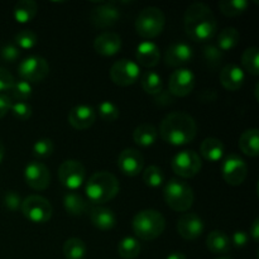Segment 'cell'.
Segmentation results:
<instances>
[{"mask_svg":"<svg viewBox=\"0 0 259 259\" xmlns=\"http://www.w3.org/2000/svg\"><path fill=\"white\" fill-rule=\"evenodd\" d=\"M186 34L195 42H207L215 35L218 29L217 18L211 8L204 3H194L186 9L184 15Z\"/></svg>","mask_w":259,"mask_h":259,"instance_id":"obj_1","label":"cell"},{"mask_svg":"<svg viewBox=\"0 0 259 259\" xmlns=\"http://www.w3.org/2000/svg\"><path fill=\"white\" fill-rule=\"evenodd\" d=\"M197 133L195 119L185 111H172L163 118L159 125V136L172 146L191 143Z\"/></svg>","mask_w":259,"mask_h":259,"instance_id":"obj_2","label":"cell"},{"mask_svg":"<svg viewBox=\"0 0 259 259\" xmlns=\"http://www.w3.org/2000/svg\"><path fill=\"white\" fill-rule=\"evenodd\" d=\"M85 192L91 204H105L118 195L119 181L110 172H95L89 177L85 186Z\"/></svg>","mask_w":259,"mask_h":259,"instance_id":"obj_3","label":"cell"},{"mask_svg":"<svg viewBox=\"0 0 259 259\" xmlns=\"http://www.w3.org/2000/svg\"><path fill=\"white\" fill-rule=\"evenodd\" d=\"M132 228L139 239L154 240L164 232L166 219L161 212L154 209L141 210L134 215Z\"/></svg>","mask_w":259,"mask_h":259,"instance_id":"obj_4","label":"cell"},{"mask_svg":"<svg viewBox=\"0 0 259 259\" xmlns=\"http://www.w3.org/2000/svg\"><path fill=\"white\" fill-rule=\"evenodd\" d=\"M163 196L166 204L179 212L189 211L194 205V190L186 182L179 179H171L164 185Z\"/></svg>","mask_w":259,"mask_h":259,"instance_id":"obj_5","label":"cell"},{"mask_svg":"<svg viewBox=\"0 0 259 259\" xmlns=\"http://www.w3.org/2000/svg\"><path fill=\"white\" fill-rule=\"evenodd\" d=\"M166 17L157 7H147L141 10L136 19V30L142 38L152 39L163 32Z\"/></svg>","mask_w":259,"mask_h":259,"instance_id":"obj_6","label":"cell"},{"mask_svg":"<svg viewBox=\"0 0 259 259\" xmlns=\"http://www.w3.org/2000/svg\"><path fill=\"white\" fill-rule=\"evenodd\" d=\"M24 218L34 224H45L52 218L53 209L51 202L39 195H30L22 201L20 206Z\"/></svg>","mask_w":259,"mask_h":259,"instance_id":"obj_7","label":"cell"},{"mask_svg":"<svg viewBox=\"0 0 259 259\" xmlns=\"http://www.w3.org/2000/svg\"><path fill=\"white\" fill-rule=\"evenodd\" d=\"M171 167L177 176L182 179H192L201 171L202 162L196 152L192 149H186L175 154Z\"/></svg>","mask_w":259,"mask_h":259,"instance_id":"obj_8","label":"cell"},{"mask_svg":"<svg viewBox=\"0 0 259 259\" xmlns=\"http://www.w3.org/2000/svg\"><path fill=\"white\" fill-rule=\"evenodd\" d=\"M58 179L61 185L70 191L80 189L86 179V169L80 161L66 159L58 168Z\"/></svg>","mask_w":259,"mask_h":259,"instance_id":"obj_9","label":"cell"},{"mask_svg":"<svg viewBox=\"0 0 259 259\" xmlns=\"http://www.w3.org/2000/svg\"><path fill=\"white\" fill-rule=\"evenodd\" d=\"M19 75L23 81H27L30 85L32 83H38L45 80L50 73V65L47 60L40 56H29L24 58L19 63Z\"/></svg>","mask_w":259,"mask_h":259,"instance_id":"obj_10","label":"cell"},{"mask_svg":"<svg viewBox=\"0 0 259 259\" xmlns=\"http://www.w3.org/2000/svg\"><path fill=\"white\" fill-rule=\"evenodd\" d=\"M141 77V67L134 61L121 58L116 61L110 68V78L115 85L126 86L134 85Z\"/></svg>","mask_w":259,"mask_h":259,"instance_id":"obj_11","label":"cell"},{"mask_svg":"<svg viewBox=\"0 0 259 259\" xmlns=\"http://www.w3.org/2000/svg\"><path fill=\"white\" fill-rule=\"evenodd\" d=\"M222 175L224 181L230 186H239L247 179V163L239 154H229L222 164Z\"/></svg>","mask_w":259,"mask_h":259,"instance_id":"obj_12","label":"cell"},{"mask_svg":"<svg viewBox=\"0 0 259 259\" xmlns=\"http://www.w3.org/2000/svg\"><path fill=\"white\" fill-rule=\"evenodd\" d=\"M194 72L189 68H179L174 71L168 81V91L175 98H185L190 95L195 88Z\"/></svg>","mask_w":259,"mask_h":259,"instance_id":"obj_13","label":"cell"},{"mask_svg":"<svg viewBox=\"0 0 259 259\" xmlns=\"http://www.w3.org/2000/svg\"><path fill=\"white\" fill-rule=\"evenodd\" d=\"M120 19V9L115 3H100L90 12V20L95 27L105 29L115 25Z\"/></svg>","mask_w":259,"mask_h":259,"instance_id":"obj_14","label":"cell"},{"mask_svg":"<svg viewBox=\"0 0 259 259\" xmlns=\"http://www.w3.org/2000/svg\"><path fill=\"white\" fill-rule=\"evenodd\" d=\"M24 180L30 189L43 191L51 184V172L42 162L30 161L24 168Z\"/></svg>","mask_w":259,"mask_h":259,"instance_id":"obj_15","label":"cell"},{"mask_svg":"<svg viewBox=\"0 0 259 259\" xmlns=\"http://www.w3.org/2000/svg\"><path fill=\"white\" fill-rule=\"evenodd\" d=\"M177 233L186 240H196L204 233L205 225L201 218L194 212H185L177 220Z\"/></svg>","mask_w":259,"mask_h":259,"instance_id":"obj_16","label":"cell"},{"mask_svg":"<svg viewBox=\"0 0 259 259\" xmlns=\"http://www.w3.org/2000/svg\"><path fill=\"white\" fill-rule=\"evenodd\" d=\"M144 167V158L141 152L133 148H126L119 154L118 168L125 176H138Z\"/></svg>","mask_w":259,"mask_h":259,"instance_id":"obj_17","label":"cell"},{"mask_svg":"<svg viewBox=\"0 0 259 259\" xmlns=\"http://www.w3.org/2000/svg\"><path fill=\"white\" fill-rule=\"evenodd\" d=\"M192 57H194V51H192L191 46L185 42H176L172 43L167 48L166 53H164V62L171 67H181V66L191 62Z\"/></svg>","mask_w":259,"mask_h":259,"instance_id":"obj_18","label":"cell"},{"mask_svg":"<svg viewBox=\"0 0 259 259\" xmlns=\"http://www.w3.org/2000/svg\"><path fill=\"white\" fill-rule=\"evenodd\" d=\"M96 120V111L90 105L73 106L68 113V123L77 131L91 128Z\"/></svg>","mask_w":259,"mask_h":259,"instance_id":"obj_19","label":"cell"},{"mask_svg":"<svg viewBox=\"0 0 259 259\" xmlns=\"http://www.w3.org/2000/svg\"><path fill=\"white\" fill-rule=\"evenodd\" d=\"M121 48V38L118 33L104 32L94 40V50L105 57L115 56Z\"/></svg>","mask_w":259,"mask_h":259,"instance_id":"obj_20","label":"cell"},{"mask_svg":"<svg viewBox=\"0 0 259 259\" xmlns=\"http://www.w3.org/2000/svg\"><path fill=\"white\" fill-rule=\"evenodd\" d=\"M220 83L229 91H237L243 86L245 81V73L242 67L234 63L224 66L219 73Z\"/></svg>","mask_w":259,"mask_h":259,"instance_id":"obj_21","label":"cell"},{"mask_svg":"<svg viewBox=\"0 0 259 259\" xmlns=\"http://www.w3.org/2000/svg\"><path fill=\"white\" fill-rule=\"evenodd\" d=\"M136 58V63L138 66L141 65L146 68L156 67L159 63V58H161L159 47L151 40H144V42L139 43L138 47H137Z\"/></svg>","mask_w":259,"mask_h":259,"instance_id":"obj_22","label":"cell"},{"mask_svg":"<svg viewBox=\"0 0 259 259\" xmlns=\"http://www.w3.org/2000/svg\"><path fill=\"white\" fill-rule=\"evenodd\" d=\"M90 219L94 227L98 228V229L100 230H104V232L113 229L116 224V218L115 214L113 212V210L103 206H98L91 209Z\"/></svg>","mask_w":259,"mask_h":259,"instance_id":"obj_23","label":"cell"},{"mask_svg":"<svg viewBox=\"0 0 259 259\" xmlns=\"http://www.w3.org/2000/svg\"><path fill=\"white\" fill-rule=\"evenodd\" d=\"M206 247L214 254H227L232 249L230 238L222 230H212L206 238Z\"/></svg>","mask_w":259,"mask_h":259,"instance_id":"obj_24","label":"cell"},{"mask_svg":"<svg viewBox=\"0 0 259 259\" xmlns=\"http://www.w3.org/2000/svg\"><path fill=\"white\" fill-rule=\"evenodd\" d=\"M242 153L248 157H257L259 154V131L257 128L247 129L243 132L238 142Z\"/></svg>","mask_w":259,"mask_h":259,"instance_id":"obj_25","label":"cell"},{"mask_svg":"<svg viewBox=\"0 0 259 259\" xmlns=\"http://www.w3.org/2000/svg\"><path fill=\"white\" fill-rule=\"evenodd\" d=\"M224 144L218 138H206L200 146V153L206 161L219 162L224 156Z\"/></svg>","mask_w":259,"mask_h":259,"instance_id":"obj_26","label":"cell"},{"mask_svg":"<svg viewBox=\"0 0 259 259\" xmlns=\"http://www.w3.org/2000/svg\"><path fill=\"white\" fill-rule=\"evenodd\" d=\"M38 4L33 0H20L14 5L13 17L20 24L32 22L33 18L37 15Z\"/></svg>","mask_w":259,"mask_h":259,"instance_id":"obj_27","label":"cell"},{"mask_svg":"<svg viewBox=\"0 0 259 259\" xmlns=\"http://www.w3.org/2000/svg\"><path fill=\"white\" fill-rule=\"evenodd\" d=\"M158 138V131L154 125L148 123H143L137 126L133 132V139L138 146L141 147H151L156 143Z\"/></svg>","mask_w":259,"mask_h":259,"instance_id":"obj_28","label":"cell"},{"mask_svg":"<svg viewBox=\"0 0 259 259\" xmlns=\"http://www.w3.org/2000/svg\"><path fill=\"white\" fill-rule=\"evenodd\" d=\"M63 207L73 217H81L88 211V201L76 192H67L63 196Z\"/></svg>","mask_w":259,"mask_h":259,"instance_id":"obj_29","label":"cell"},{"mask_svg":"<svg viewBox=\"0 0 259 259\" xmlns=\"http://www.w3.org/2000/svg\"><path fill=\"white\" fill-rule=\"evenodd\" d=\"M239 40H240V33L238 32L237 28L234 27L224 28V29L219 33V35H218L217 47L219 48L222 52H225V51H230L234 47H237Z\"/></svg>","mask_w":259,"mask_h":259,"instance_id":"obj_30","label":"cell"},{"mask_svg":"<svg viewBox=\"0 0 259 259\" xmlns=\"http://www.w3.org/2000/svg\"><path fill=\"white\" fill-rule=\"evenodd\" d=\"M88 253V247L80 238H70L63 244V255L66 259H83Z\"/></svg>","mask_w":259,"mask_h":259,"instance_id":"obj_31","label":"cell"},{"mask_svg":"<svg viewBox=\"0 0 259 259\" xmlns=\"http://www.w3.org/2000/svg\"><path fill=\"white\" fill-rule=\"evenodd\" d=\"M141 85L147 94L154 96L162 91L163 81H162L161 76L154 71H146L141 77Z\"/></svg>","mask_w":259,"mask_h":259,"instance_id":"obj_32","label":"cell"},{"mask_svg":"<svg viewBox=\"0 0 259 259\" xmlns=\"http://www.w3.org/2000/svg\"><path fill=\"white\" fill-rule=\"evenodd\" d=\"M118 253L123 259H134L141 254V243L134 237H125L119 242Z\"/></svg>","mask_w":259,"mask_h":259,"instance_id":"obj_33","label":"cell"},{"mask_svg":"<svg viewBox=\"0 0 259 259\" xmlns=\"http://www.w3.org/2000/svg\"><path fill=\"white\" fill-rule=\"evenodd\" d=\"M248 5L249 4L247 0H222L219 2L218 7L223 14L233 18L242 15L248 9Z\"/></svg>","mask_w":259,"mask_h":259,"instance_id":"obj_34","label":"cell"},{"mask_svg":"<svg viewBox=\"0 0 259 259\" xmlns=\"http://www.w3.org/2000/svg\"><path fill=\"white\" fill-rule=\"evenodd\" d=\"M242 65L245 68L247 72L250 75L258 76L259 75V48L253 46V47L247 48L243 52L242 56Z\"/></svg>","mask_w":259,"mask_h":259,"instance_id":"obj_35","label":"cell"},{"mask_svg":"<svg viewBox=\"0 0 259 259\" xmlns=\"http://www.w3.org/2000/svg\"><path fill=\"white\" fill-rule=\"evenodd\" d=\"M33 94V88L29 82L27 81H15V83L13 85V88L10 89V99L13 100V103L15 101H20V103H27V100H29L30 96Z\"/></svg>","mask_w":259,"mask_h":259,"instance_id":"obj_36","label":"cell"},{"mask_svg":"<svg viewBox=\"0 0 259 259\" xmlns=\"http://www.w3.org/2000/svg\"><path fill=\"white\" fill-rule=\"evenodd\" d=\"M143 181L149 187H159L164 182V174L158 166H148L143 172Z\"/></svg>","mask_w":259,"mask_h":259,"instance_id":"obj_37","label":"cell"},{"mask_svg":"<svg viewBox=\"0 0 259 259\" xmlns=\"http://www.w3.org/2000/svg\"><path fill=\"white\" fill-rule=\"evenodd\" d=\"M15 46H17L19 50H32L35 47V45L38 43V37L33 30L30 29H24L20 30L19 33H17V35L14 37Z\"/></svg>","mask_w":259,"mask_h":259,"instance_id":"obj_38","label":"cell"},{"mask_svg":"<svg viewBox=\"0 0 259 259\" xmlns=\"http://www.w3.org/2000/svg\"><path fill=\"white\" fill-rule=\"evenodd\" d=\"M98 113L104 121H109V123L116 120L119 118V115H120V111H119L118 106L109 100L99 104Z\"/></svg>","mask_w":259,"mask_h":259,"instance_id":"obj_39","label":"cell"},{"mask_svg":"<svg viewBox=\"0 0 259 259\" xmlns=\"http://www.w3.org/2000/svg\"><path fill=\"white\" fill-rule=\"evenodd\" d=\"M55 151V144L50 138L38 139L33 144V156L37 158H48Z\"/></svg>","mask_w":259,"mask_h":259,"instance_id":"obj_40","label":"cell"},{"mask_svg":"<svg viewBox=\"0 0 259 259\" xmlns=\"http://www.w3.org/2000/svg\"><path fill=\"white\" fill-rule=\"evenodd\" d=\"M204 58L210 68H217L223 61V52L214 45H207L204 47Z\"/></svg>","mask_w":259,"mask_h":259,"instance_id":"obj_41","label":"cell"},{"mask_svg":"<svg viewBox=\"0 0 259 259\" xmlns=\"http://www.w3.org/2000/svg\"><path fill=\"white\" fill-rule=\"evenodd\" d=\"M13 116L18 120H28V119L32 116V108L28 103H20V101H15L12 104V108H10Z\"/></svg>","mask_w":259,"mask_h":259,"instance_id":"obj_42","label":"cell"},{"mask_svg":"<svg viewBox=\"0 0 259 259\" xmlns=\"http://www.w3.org/2000/svg\"><path fill=\"white\" fill-rule=\"evenodd\" d=\"M20 51L15 45H5L0 50V57L4 62H14L19 58Z\"/></svg>","mask_w":259,"mask_h":259,"instance_id":"obj_43","label":"cell"},{"mask_svg":"<svg viewBox=\"0 0 259 259\" xmlns=\"http://www.w3.org/2000/svg\"><path fill=\"white\" fill-rule=\"evenodd\" d=\"M15 83V78L7 68L0 67V94H4L5 91H10L13 85Z\"/></svg>","mask_w":259,"mask_h":259,"instance_id":"obj_44","label":"cell"},{"mask_svg":"<svg viewBox=\"0 0 259 259\" xmlns=\"http://www.w3.org/2000/svg\"><path fill=\"white\" fill-rule=\"evenodd\" d=\"M22 201L19 194L15 191H8L7 194L4 195V206L7 209L12 210V211H15V210L19 209L22 206Z\"/></svg>","mask_w":259,"mask_h":259,"instance_id":"obj_45","label":"cell"},{"mask_svg":"<svg viewBox=\"0 0 259 259\" xmlns=\"http://www.w3.org/2000/svg\"><path fill=\"white\" fill-rule=\"evenodd\" d=\"M248 240H249L248 233H245L244 230H237V232L233 234L230 243H232V245H234V247L243 248L248 244Z\"/></svg>","mask_w":259,"mask_h":259,"instance_id":"obj_46","label":"cell"},{"mask_svg":"<svg viewBox=\"0 0 259 259\" xmlns=\"http://www.w3.org/2000/svg\"><path fill=\"white\" fill-rule=\"evenodd\" d=\"M154 101H156V104H158V105L167 106V105H171V104L174 103L175 96L171 95V93H169L168 90L166 91L162 90L161 93L154 95Z\"/></svg>","mask_w":259,"mask_h":259,"instance_id":"obj_47","label":"cell"},{"mask_svg":"<svg viewBox=\"0 0 259 259\" xmlns=\"http://www.w3.org/2000/svg\"><path fill=\"white\" fill-rule=\"evenodd\" d=\"M197 99L201 103H212L218 99V93L215 89H202L197 95Z\"/></svg>","mask_w":259,"mask_h":259,"instance_id":"obj_48","label":"cell"},{"mask_svg":"<svg viewBox=\"0 0 259 259\" xmlns=\"http://www.w3.org/2000/svg\"><path fill=\"white\" fill-rule=\"evenodd\" d=\"M13 100L7 94H0V119L4 118L12 108Z\"/></svg>","mask_w":259,"mask_h":259,"instance_id":"obj_49","label":"cell"},{"mask_svg":"<svg viewBox=\"0 0 259 259\" xmlns=\"http://www.w3.org/2000/svg\"><path fill=\"white\" fill-rule=\"evenodd\" d=\"M249 235L252 237V239L254 240L255 243H258L259 240V219H257L253 222L252 227H250V230H249Z\"/></svg>","mask_w":259,"mask_h":259,"instance_id":"obj_50","label":"cell"},{"mask_svg":"<svg viewBox=\"0 0 259 259\" xmlns=\"http://www.w3.org/2000/svg\"><path fill=\"white\" fill-rule=\"evenodd\" d=\"M166 259H187V257L181 252H174L169 255H167Z\"/></svg>","mask_w":259,"mask_h":259,"instance_id":"obj_51","label":"cell"},{"mask_svg":"<svg viewBox=\"0 0 259 259\" xmlns=\"http://www.w3.org/2000/svg\"><path fill=\"white\" fill-rule=\"evenodd\" d=\"M4 157H5V147H4V144H3L2 139H0V163L3 162Z\"/></svg>","mask_w":259,"mask_h":259,"instance_id":"obj_52","label":"cell"},{"mask_svg":"<svg viewBox=\"0 0 259 259\" xmlns=\"http://www.w3.org/2000/svg\"><path fill=\"white\" fill-rule=\"evenodd\" d=\"M218 259H233V258H229V257H220V258H218Z\"/></svg>","mask_w":259,"mask_h":259,"instance_id":"obj_53","label":"cell"}]
</instances>
